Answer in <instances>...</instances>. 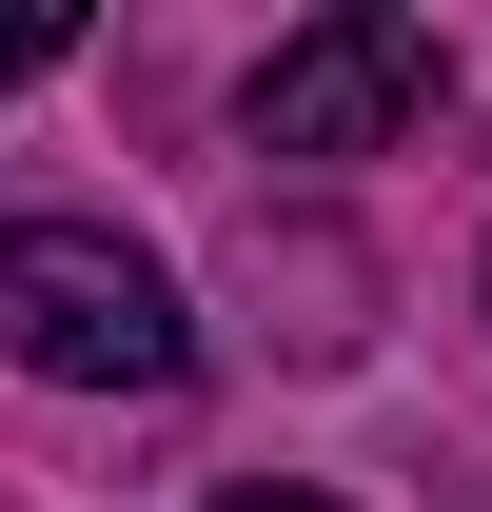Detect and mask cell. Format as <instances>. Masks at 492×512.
I'll return each mask as SVG.
<instances>
[{
  "mask_svg": "<svg viewBox=\"0 0 492 512\" xmlns=\"http://www.w3.org/2000/svg\"><path fill=\"white\" fill-rule=\"evenodd\" d=\"M0 355L60 375V394H178L197 316H178V276L138 237H99V217H0Z\"/></svg>",
  "mask_w": 492,
  "mask_h": 512,
  "instance_id": "6da1fadb",
  "label": "cell"
},
{
  "mask_svg": "<svg viewBox=\"0 0 492 512\" xmlns=\"http://www.w3.org/2000/svg\"><path fill=\"white\" fill-rule=\"evenodd\" d=\"M433 20H394V0H355V20H315V40H276L256 60V158H374V138L433 119Z\"/></svg>",
  "mask_w": 492,
  "mask_h": 512,
  "instance_id": "7a4b0ae2",
  "label": "cell"
},
{
  "mask_svg": "<svg viewBox=\"0 0 492 512\" xmlns=\"http://www.w3.org/2000/svg\"><path fill=\"white\" fill-rule=\"evenodd\" d=\"M60 40H79V20H40V0H20V20H0V99H20V79L60 60Z\"/></svg>",
  "mask_w": 492,
  "mask_h": 512,
  "instance_id": "3957f363",
  "label": "cell"
},
{
  "mask_svg": "<svg viewBox=\"0 0 492 512\" xmlns=\"http://www.w3.org/2000/svg\"><path fill=\"white\" fill-rule=\"evenodd\" d=\"M217 512H335V493H276V473H256V493H217Z\"/></svg>",
  "mask_w": 492,
  "mask_h": 512,
  "instance_id": "277c9868",
  "label": "cell"
}]
</instances>
